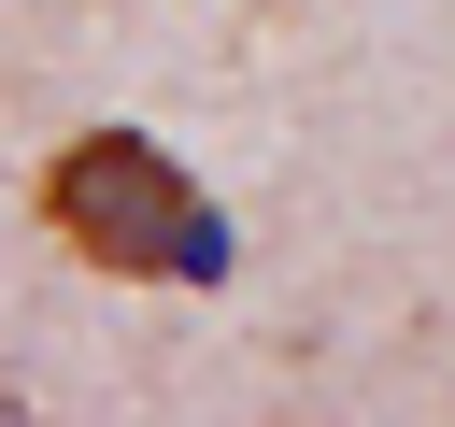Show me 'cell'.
<instances>
[{
  "instance_id": "1",
  "label": "cell",
  "mask_w": 455,
  "mask_h": 427,
  "mask_svg": "<svg viewBox=\"0 0 455 427\" xmlns=\"http://www.w3.org/2000/svg\"><path fill=\"white\" fill-rule=\"evenodd\" d=\"M43 228L85 256V270H128V285H213L228 270V214L142 142V128H85L43 157Z\"/></svg>"
}]
</instances>
